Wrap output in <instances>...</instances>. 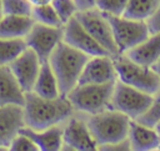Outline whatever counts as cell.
I'll return each instance as SVG.
<instances>
[{
	"label": "cell",
	"mask_w": 160,
	"mask_h": 151,
	"mask_svg": "<svg viewBox=\"0 0 160 151\" xmlns=\"http://www.w3.org/2000/svg\"><path fill=\"white\" fill-rule=\"evenodd\" d=\"M22 109L25 126L36 131L61 125L75 112L71 102L65 95L46 99L34 91L25 92Z\"/></svg>",
	"instance_id": "obj_1"
},
{
	"label": "cell",
	"mask_w": 160,
	"mask_h": 151,
	"mask_svg": "<svg viewBox=\"0 0 160 151\" xmlns=\"http://www.w3.org/2000/svg\"><path fill=\"white\" fill-rule=\"evenodd\" d=\"M89 57L90 55L75 49L65 41H61L55 47L48 61L56 76L61 95L66 96L68 92L78 85Z\"/></svg>",
	"instance_id": "obj_2"
},
{
	"label": "cell",
	"mask_w": 160,
	"mask_h": 151,
	"mask_svg": "<svg viewBox=\"0 0 160 151\" xmlns=\"http://www.w3.org/2000/svg\"><path fill=\"white\" fill-rule=\"evenodd\" d=\"M85 116L98 147L120 142L128 139L131 121L128 115L115 109H106L101 112Z\"/></svg>",
	"instance_id": "obj_3"
},
{
	"label": "cell",
	"mask_w": 160,
	"mask_h": 151,
	"mask_svg": "<svg viewBox=\"0 0 160 151\" xmlns=\"http://www.w3.org/2000/svg\"><path fill=\"white\" fill-rule=\"evenodd\" d=\"M116 81L105 84H80L66 95L75 111L91 115L111 109V99Z\"/></svg>",
	"instance_id": "obj_4"
},
{
	"label": "cell",
	"mask_w": 160,
	"mask_h": 151,
	"mask_svg": "<svg viewBox=\"0 0 160 151\" xmlns=\"http://www.w3.org/2000/svg\"><path fill=\"white\" fill-rule=\"evenodd\" d=\"M118 80L141 91L154 95L160 90V76L151 66H144L132 61L125 54L112 55Z\"/></svg>",
	"instance_id": "obj_5"
},
{
	"label": "cell",
	"mask_w": 160,
	"mask_h": 151,
	"mask_svg": "<svg viewBox=\"0 0 160 151\" xmlns=\"http://www.w3.org/2000/svg\"><path fill=\"white\" fill-rule=\"evenodd\" d=\"M152 96L151 94L116 80L111 99V109L128 115L131 120H138L150 107Z\"/></svg>",
	"instance_id": "obj_6"
},
{
	"label": "cell",
	"mask_w": 160,
	"mask_h": 151,
	"mask_svg": "<svg viewBox=\"0 0 160 151\" xmlns=\"http://www.w3.org/2000/svg\"><path fill=\"white\" fill-rule=\"evenodd\" d=\"M104 14L110 22L119 54H125L128 50L136 46L150 35L146 21L129 19L122 15Z\"/></svg>",
	"instance_id": "obj_7"
},
{
	"label": "cell",
	"mask_w": 160,
	"mask_h": 151,
	"mask_svg": "<svg viewBox=\"0 0 160 151\" xmlns=\"http://www.w3.org/2000/svg\"><path fill=\"white\" fill-rule=\"evenodd\" d=\"M62 150L68 151H98L85 114L75 111L62 124Z\"/></svg>",
	"instance_id": "obj_8"
},
{
	"label": "cell",
	"mask_w": 160,
	"mask_h": 151,
	"mask_svg": "<svg viewBox=\"0 0 160 151\" xmlns=\"http://www.w3.org/2000/svg\"><path fill=\"white\" fill-rule=\"evenodd\" d=\"M75 17L111 56L119 54L110 22L101 10H99L96 6L86 10H80L76 12Z\"/></svg>",
	"instance_id": "obj_9"
},
{
	"label": "cell",
	"mask_w": 160,
	"mask_h": 151,
	"mask_svg": "<svg viewBox=\"0 0 160 151\" xmlns=\"http://www.w3.org/2000/svg\"><path fill=\"white\" fill-rule=\"evenodd\" d=\"M64 26H49L40 22H34L25 41L39 56L40 61H48L55 47L62 41Z\"/></svg>",
	"instance_id": "obj_10"
},
{
	"label": "cell",
	"mask_w": 160,
	"mask_h": 151,
	"mask_svg": "<svg viewBox=\"0 0 160 151\" xmlns=\"http://www.w3.org/2000/svg\"><path fill=\"white\" fill-rule=\"evenodd\" d=\"M62 41L74 46L75 49L90 55H110L80 24V21L72 16L64 24V37Z\"/></svg>",
	"instance_id": "obj_11"
},
{
	"label": "cell",
	"mask_w": 160,
	"mask_h": 151,
	"mask_svg": "<svg viewBox=\"0 0 160 151\" xmlns=\"http://www.w3.org/2000/svg\"><path fill=\"white\" fill-rule=\"evenodd\" d=\"M40 66H41V61L39 56L29 46L14 61L9 64V67L18 79L24 92L32 91L40 71Z\"/></svg>",
	"instance_id": "obj_12"
},
{
	"label": "cell",
	"mask_w": 160,
	"mask_h": 151,
	"mask_svg": "<svg viewBox=\"0 0 160 151\" xmlns=\"http://www.w3.org/2000/svg\"><path fill=\"white\" fill-rule=\"evenodd\" d=\"M118 75L114 66L111 55H95L90 56L86 61L80 75V84H105L116 81Z\"/></svg>",
	"instance_id": "obj_13"
},
{
	"label": "cell",
	"mask_w": 160,
	"mask_h": 151,
	"mask_svg": "<svg viewBox=\"0 0 160 151\" xmlns=\"http://www.w3.org/2000/svg\"><path fill=\"white\" fill-rule=\"evenodd\" d=\"M25 126L21 105H0V150H9L11 141Z\"/></svg>",
	"instance_id": "obj_14"
},
{
	"label": "cell",
	"mask_w": 160,
	"mask_h": 151,
	"mask_svg": "<svg viewBox=\"0 0 160 151\" xmlns=\"http://www.w3.org/2000/svg\"><path fill=\"white\" fill-rule=\"evenodd\" d=\"M128 140L131 151H152L160 146V134L155 127L146 126L138 120L130 121Z\"/></svg>",
	"instance_id": "obj_15"
},
{
	"label": "cell",
	"mask_w": 160,
	"mask_h": 151,
	"mask_svg": "<svg viewBox=\"0 0 160 151\" xmlns=\"http://www.w3.org/2000/svg\"><path fill=\"white\" fill-rule=\"evenodd\" d=\"M20 134L29 136L39 147V151H61L62 142V124L48 127L41 131L32 130L24 126L20 130Z\"/></svg>",
	"instance_id": "obj_16"
},
{
	"label": "cell",
	"mask_w": 160,
	"mask_h": 151,
	"mask_svg": "<svg viewBox=\"0 0 160 151\" xmlns=\"http://www.w3.org/2000/svg\"><path fill=\"white\" fill-rule=\"evenodd\" d=\"M25 102V92L9 65H0V105H21Z\"/></svg>",
	"instance_id": "obj_17"
},
{
	"label": "cell",
	"mask_w": 160,
	"mask_h": 151,
	"mask_svg": "<svg viewBox=\"0 0 160 151\" xmlns=\"http://www.w3.org/2000/svg\"><path fill=\"white\" fill-rule=\"evenodd\" d=\"M125 55L140 65L152 66L160 59V32L150 34L144 41L128 50Z\"/></svg>",
	"instance_id": "obj_18"
},
{
	"label": "cell",
	"mask_w": 160,
	"mask_h": 151,
	"mask_svg": "<svg viewBox=\"0 0 160 151\" xmlns=\"http://www.w3.org/2000/svg\"><path fill=\"white\" fill-rule=\"evenodd\" d=\"M34 22L30 15H4L0 19V37H25Z\"/></svg>",
	"instance_id": "obj_19"
},
{
	"label": "cell",
	"mask_w": 160,
	"mask_h": 151,
	"mask_svg": "<svg viewBox=\"0 0 160 151\" xmlns=\"http://www.w3.org/2000/svg\"><path fill=\"white\" fill-rule=\"evenodd\" d=\"M32 91L42 97H46V99H54V97H58L61 95L56 76H55L49 61L41 62L40 71H39L36 81H35Z\"/></svg>",
	"instance_id": "obj_20"
},
{
	"label": "cell",
	"mask_w": 160,
	"mask_h": 151,
	"mask_svg": "<svg viewBox=\"0 0 160 151\" xmlns=\"http://www.w3.org/2000/svg\"><path fill=\"white\" fill-rule=\"evenodd\" d=\"M160 0H129L122 16L146 21L158 9Z\"/></svg>",
	"instance_id": "obj_21"
},
{
	"label": "cell",
	"mask_w": 160,
	"mask_h": 151,
	"mask_svg": "<svg viewBox=\"0 0 160 151\" xmlns=\"http://www.w3.org/2000/svg\"><path fill=\"white\" fill-rule=\"evenodd\" d=\"M26 47L28 44L25 41V37H0V65H9Z\"/></svg>",
	"instance_id": "obj_22"
},
{
	"label": "cell",
	"mask_w": 160,
	"mask_h": 151,
	"mask_svg": "<svg viewBox=\"0 0 160 151\" xmlns=\"http://www.w3.org/2000/svg\"><path fill=\"white\" fill-rule=\"evenodd\" d=\"M31 16L36 22L45 24L49 26H64L62 20L58 15L52 4H44V5H32Z\"/></svg>",
	"instance_id": "obj_23"
},
{
	"label": "cell",
	"mask_w": 160,
	"mask_h": 151,
	"mask_svg": "<svg viewBox=\"0 0 160 151\" xmlns=\"http://www.w3.org/2000/svg\"><path fill=\"white\" fill-rule=\"evenodd\" d=\"M4 15H30L32 4L29 0H2Z\"/></svg>",
	"instance_id": "obj_24"
},
{
	"label": "cell",
	"mask_w": 160,
	"mask_h": 151,
	"mask_svg": "<svg viewBox=\"0 0 160 151\" xmlns=\"http://www.w3.org/2000/svg\"><path fill=\"white\" fill-rule=\"evenodd\" d=\"M138 121L151 127H155V125L160 121V90L154 94L150 107L142 116L138 119Z\"/></svg>",
	"instance_id": "obj_25"
},
{
	"label": "cell",
	"mask_w": 160,
	"mask_h": 151,
	"mask_svg": "<svg viewBox=\"0 0 160 151\" xmlns=\"http://www.w3.org/2000/svg\"><path fill=\"white\" fill-rule=\"evenodd\" d=\"M51 4L64 24L69 21L72 16H75L79 11L74 0H51Z\"/></svg>",
	"instance_id": "obj_26"
},
{
	"label": "cell",
	"mask_w": 160,
	"mask_h": 151,
	"mask_svg": "<svg viewBox=\"0 0 160 151\" xmlns=\"http://www.w3.org/2000/svg\"><path fill=\"white\" fill-rule=\"evenodd\" d=\"M129 0H96V7L111 15H122Z\"/></svg>",
	"instance_id": "obj_27"
},
{
	"label": "cell",
	"mask_w": 160,
	"mask_h": 151,
	"mask_svg": "<svg viewBox=\"0 0 160 151\" xmlns=\"http://www.w3.org/2000/svg\"><path fill=\"white\" fill-rule=\"evenodd\" d=\"M9 150L10 151H39V147L29 136L19 132V135H16L15 139L11 141Z\"/></svg>",
	"instance_id": "obj_28"
},
{
	"label": "cell",
	"mask_w": 160,
	"mask_h": 151,
	"mask_svg": "<svg viewBox=\"0 0 160 151\" xmlns=\"http://www.w3.org/2000/svg\"><path fill=\"white\" fill-rule=\"evenodd\" d=\"M99 151H130V144L129 140H124L120 142H115V144H109V145H104V146H99L98 147Z\"/></svg>",
	"instance_id": "obj_29"
},
{
	"label": "cell",
	"mask_w": 160,
	"mask_h": 151,
	"mask_svg": "<svg viewBox=\"0 0 160 151\" xmlns=\"http://www.w3.org/2000/svg\"><path fill=\"white\" fill-rule=\"evenodd\" d=\"M146 24H148L150 34L160 32V4L158 6V9L154 11V14L146 20Z\"/></svg>",
	"instance_id": "obj_30"
},
{
	"label": "cell",
	"mask_w": 160,
	"mask_h": 151,
	"mask_svg": "<svg viewBox=\"0 0 160 151\" xmlns=\"http://www.w3.org/2000/svg\"><path fill=\"white\" fill-rule=\"evenodd\" d=\"M79 11L80 10H86V9H91L96 5V0H74Z\"/></svg>",
	"instance_id": "obj_31"
},
{
	"label": "cell",
	"mask_w": 160,
	"mask_h": 151,
	"mask_svg": "<svg viewBox=\"0 0 160 151\" xmlns=\"http://www.w3.org/2000/svg\"><path fill=\"white\" fill-rule=\"evenodd\" d=\"M32 5H44V4H50L51 0H29Z\"/></svg>",
	"instance_id": "obj_32"
},
{
	"label": "cell",
	"mask_w": 160,
	"mask_h": 151,
	"mask_svg": "<svg viewBox=\"0 0 160 151\" xmlns=\"http://www.w3.org/2000/svg\"><path fill=\"white\" fill-rule=\"evenodd\" d=\"M151 67H152V69H154V71L160 76V59H159V60H158V61H156Z\"/></svg>",
	"instance_id": "obj_33"
},
{
	"label": "cell",
	"mask_w": 160,
	"mask_h": 151,
	"mask_svg": "<svg viewBox=\"0 0 160 151\" xmlns=\"http://www.w3.org/2000/svg\"><path fill=\"white\" fill-rule=\"evenodd\" d=\"M4 16V10H2V0H0V19Z\"/></svg>",
	"instance_id": "obj_34"
},
{
	"label": "cell",
	"mask_w": 160,
	"mask_h": 151,
	"mask_svg": "<svg viewBox=\"0 0 160 151\" xmlns=\"http://www.w3.org/2000/svg\"><path fill=\"white\" fill-rule=\"evenodd\" d=\"M155 129H156V130H158V132L160 134V121H159V122L155 125Z\"/></svg>",
	"instance_id": "obj_35"
}]
</instances>
